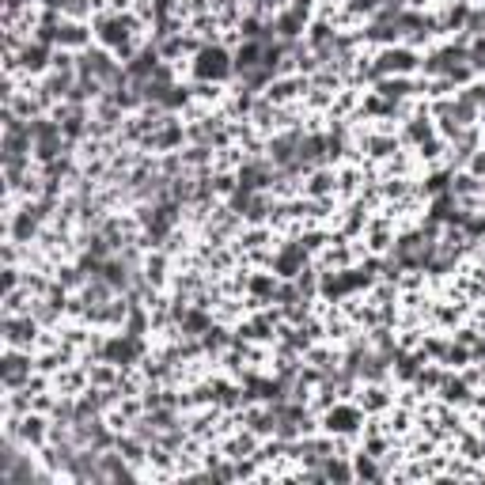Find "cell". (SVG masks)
<instances>
[{"label": "cell", "mask_w": 485, "mask_h": 485, "mask_svg": "<svg viewBox=\"0 0 485 485\" xmlns=\"http://www.w3.org/2000/svg\"><path fill=\"white\" fill-rule=\"evenodd\" d=\"M197 76H213V80H220V76H228V54H224V50H201V57H197Z\"/></svg>", "instance_id": "6da1fadb"}, {"label": "cell", "mask_w": 485, "mask_h": 485, "mask_svg": "<svg viewBox=\"0 0 485 485\" xmlns=\"http://www.w3.org/2000/svg\"><path fill=\"white\" fill-rule=\"evenodd\" d=\"M103 353H107V356H114V360H133V356H137L140 353V345H137V341H133V338H114V341H107V349H103Z\"/></svg>", "instance_id": "7a4b0ae2"}, {"label": "cell", "mask_w": 485, "mask_h": 485, "mask_svg": "<svg viewBox=\"0 0 485 485\" xmlns=\"http://www.w3.org/2000/svg\"><path fill=\"white\" fill-rule=\"evenodd\" d=\"M31 371V364H23L19 356H8V364H4V383L8 387H19V379Z\"/></svg>", "instance_id": "3957f363"}, {"label": "cell", "mask_w": 485, "mask_h": 485, "mask_svg": "<svg viewBox=\"0 0 485 485\" xmlns=\"http://www.w3.org/2000/svg\"><path fill=\"white\" fill-rule=\"evenodd\" d=\"M300 262H303V247H292V250H285V255L277 258V270L281 273H292Z\"/></svg>", "instance_id": "277c9868"}, {"label": "cell", "mask_w": 485, "mask_h": 485, "mask_svg": "<svg viewBox=\"0 0 485 485\" xmlns=\"http://www.w3.org/2000/svg\"><path fill=\"white\" fill-rule=\"evenodd\" d=\"M353 421H356L353 409H338V413H330V429H338V432L353 429Z\"/></svg>", "instance_id": "5b68a950"}, {"label": "cell", "mask_w": 485, "mask_h": 485, "mask_svg": "<svg viewBox=\"0 0 485 485\" xmlns=\"http://www.w3.org/2000/svg\"><path fill=\"white\" fill-rule=\"evenodd\" d=\"M23 57H27V61H23L27 69H42V50H39V46H31V50H27Z\"/></svg>", "instance_id": "8992f818"}, {"label": "cell", "mask_w": 485, "mask_h": 485, "mask_svg": "<svg viewBox=\"0 0 485 485\" xmlns=\"http://www.w3.org/2000/svg\"><path fill=\"white\" fill-rule=\"evenodd\" d=\"M23 436H27V440H42V421H27Z\"/></svg>", "instance_id": "52a82bcc"}]
</instances>
